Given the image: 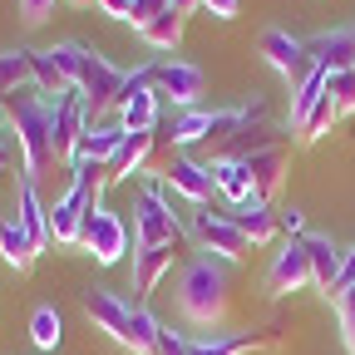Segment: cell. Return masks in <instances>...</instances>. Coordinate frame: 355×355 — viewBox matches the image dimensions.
I'll return each instance as SVG.
<instances>
[{"label": "cell", "mask_w": 355, "mask_h": 355, "mask_svg": "<svg viewBox=\"0 0 355 355\" xmlns=\"http://www.w3.org/2000/svg\"><path fill=\"white\" fill-rule=\"evenodd\" d=\"M10 133V128H6ZM6 133H0V173H6V163H10V144H6Z\"/></svg>", "instance_id": "cell-42"}, {"label": "cell", "mask_w": 355, "mask_h": 355, "mask_svg": "<svg viewBox=\"0 0 355 355\" xmlns=\"http://www.w3.org/2000/svg\"><path fill=\"white\" fill-rule=\"evenodd\" d=\"M193 232H198V242L212 252V257H222V261H247L252 257V242L232 227V217L227 212H198L193 217Z\"/></svg>", "instance_id": "cell-6"}, {"label": "cell", "mask_w": 355, "mask_h": 355, "mask_svg": "<svg viewBox=\"0 0 355 355\" xmlns=\"http://www.w3.org/2000/svg\"><path fill=\"white\" fill-rule=\"evenodd\" d=\"M35 89H40V94L44 99H60V94H69V79H64V69L55 64V55L50 50H35Z\"/></svg>", "instance_id": "cell-26"}, {"label": "cell", "mask_w": 355, "mask_h": 355, "mask_svg": "<svg viewBox=\"0 0 355 355\" xmlns=\"http://www.w3.org/2000/svg\"><path fill=\"white\" fill-rule=\"evenodd\" d=\"M286 168H291V144H277V148H266L257 158H247V178H252V193L272 207L282 183H286Z\"/></svg>", "instance_id": "cell-10"}, {"label": "cell", "mask_w": 355, "mask_h": 355, "mask_svg": "<svg viewBox=\"0 0 355 355\" xmlns=\"http://www.w3.org/2000/svg\"><path fill=\"white\" fill-rule=\"evenodd\" d=\"M212 183H217V193L227 198L232 207H242L247 198H252V178H247V163H212Z\"/></svg>", "instance_id": "cell-25"}, {"label": "cell", "mask_w": 355, "mask_h": 355, "mask_svg": "<svg viewBox=\"0 0 355 355\" xmlns=\"http://www.w3.org/2000/svg\"><path fill=\"white\" fill-rule=\"evenodd\" d=\"M340 336H345V350L355 355V326H340Z\"/></svg>", "instance_id": "cell-43"}, {"label": "cell", "mask_w": 355, "mask_h": 355, "mask_svg": "<svg viewBox=\"0 0 355 355\" xmlns=\"http://www.w3.org/2000/svg\"><path fill=\"white\" fill-rule=\"evenodd\" d=\"M50 10H55V0H20L25 25H44V20H50Z\"/></svg>", "instance_id": "cell-35"}, {"label": "cell", "mask_w": 355, "mask_h": 355, "mask_svg": "<svg viewBox=\"0 0 355 355\" xmlns=\"http://www.w3.org/2000/svg\"><path fill=\"white\" fill-rule=\"evenodd\" d=\"M158 178H163V183H168L178 198H188L193 207H207V202H212V193H217L212 168H207V163H198V158H188V153H183V158H168Z\"/></svg>", "instance_id": "cell-7"}, {"label": "cell", "mask_w": 355, "mask_h": 355, "mask_svg": "<svg viewBox=\"0 0 355 355\" xmlns=\"http://www.w3.org/2000/svg\"><path fill=\"white\" fill-rule=\"evenodd\" d=\"M153 89L158 94H168L173 104L193 109L202 99V69L198 64H183V60H158L153 64Z\"/></svg>", "instance_id": "cell-9"}, {"label": "cell", "mask_w": 355, "mask_h": 355, "mask_svg": "<svg viewBox=\"0 0 355 355\" xmlns=\"http://www.w3.org/2000/svg\"><path fill=\"white\" fill-rule=\"evenodd\" d=\"M282 232H286L291 242H301V237H306V217H301L296 207H282Z\"/></svg>", "instance_id": "cell-36"}, {"label": "cell", "mask_w": 355, "mask_h": 355, "mask_svg": "<svg viewBox=\"0 0 355 355\" xmlns=\"http://www.w3.org/2000/svg\"><path fill=\"white\" fill-rule=\"evenodd\" d=\"M306 282H311V257H306L301 242H286L277 252V261H272V272H266V291L286 296V291H301Z\"/></svg>", "instance_id": "cell-13"}, {"label": "cell", "mask_w": 355, "mask_h": 355, "mask_svg": "<svg viewBox=\"0 0 355 355\" xmlns=\"http://www.w3.org/2000/svg\"><path fill=\"white\" fill-rule=\"evenodd\" d=\"M340 119V104H336V94H331V79H326V94H321V104L311 109V119H306V128H301V139L311 144V139H321V133H331V123Z\"/></svg>", "instance_id": "cell-29"}, {"label": "cell", "mask_w": 355, "mask_h": 355, "mask_svg": "<svg viewBox=\"0 0 355 355\" xmlns=\"http://www.w3.org/2000/svg\"><path fill=\"white\" fill-rule=\"evenodd\" d=\"M35 84V50H0V94Z\"/></svg>", "instance_id": "cell-23"}, {"label": "cell", "mask_w": 355, "mask_h": 355, "mask_svg": "<svg viewBox=\"0 0 355 355\" xmlns=\"http://www.w3.org/2000/svg\"><path fill=\"white\" fill-rule=\"evenodd\" d=\"M301 247H306V257H311V286H316L321 296H331L336 301V277H340V261H345V252L331 242V237H301Z\"/></svg>", "instance_id": "cell-14"}, {"label": "cell", "mask_w": 355, "mask_h": 355, "mask_svg": "<svg viewBox=\"0 0 355 355\" xmlns=\"http://www.w3.org/2000/svg\"><path fill=\"white\" fill-rule=\"evenodd\" d=\"M79 247L94 257L99 266H114V261L128 252V227H123V217H119V212H109L104 202H99V207L89 202V212H84V232H79Z\"/></svg>", "instance_id": "cell-5"}, {"label": "cell", "mask_w": 355, "mask_h": 355, "mask_svg": "<svg viewBox=\"0 0 355 355\" xmlns=\"http://www.w3.org/2000/svg\"><path fill=\"white\" fill-rule=\"evenodd\" d=\"M94 6L104 15H114V20H133V0H94Z\"/></svg>", "instance_id": "cell-38"}, {"label": "cell", "mask_w": 355, "mask_h": 355, "mask_svg": "<svg viewBox=\"0 0 355 355\" xmlns=\"http://www.w3.org/2000/svg\"><path fill=\"white\" fill-rule=\"evenodd\" d=\"M30 340H35V350H55L64 340V321H60L55 306H40L30 316Z\"/></svg>", "instance_id": "cell-27"}, {"label": "cell", "mask_w": 355, "mask_h": 355, "mask_svg": "<svg viewBox=\"0 0 355 355\" xmlns=\"http://www.w3.org/2000/svg\"><path fill=\"white\" fill-rule=\"evenodd\" d=\"M183 30H188V15L163 10V15H158V20H148L139 35H144L148 50H178V44H183Z\"/></svg>", "instance_id": "cell-24"}, {"label": "cell", "mask_w": 355, "mask_h": 355, "mask_svg": "<svg viewBox=\"0 0 355 355\" xmlns=\"http://www.w3.org/2000/svg\"><path fill=\"white\" fill-rule=\"evenodd\" d=\"M69 6H79V10H84V6H94V0H69Z\"/></svg>", "instance_id": "cell-44"}, {"label": "cell", "mask_w": 355, "mask_h": 355, "mask_svg": "<svg viewBox=\"0 0 355 355\" xmlns=\"http://www.w3.org/2000/svg\"><path fill=\"white\" fill-rule=\"evenodd\" d=\"M173 10L178 15H193V10H202V0H173Z\"/></svg>", "instance_id": "cell-41"}, {"label": "cell", "mask_w": 355, "mask_h": 355, "mask_svg": "<svg viewBox=\"0 0 355 355\" xmlns=\"http://www.w3.org/2000/svg\"><path fill=\"white\" fill-rule=\"evenodd\" d=\"M50 119H55V158L69 168L79 139L89 133V119H84V99H79V89H69V94L50 99Z\"/></svg>", "instance_id": "cell-8"}, {"label": "cell", "mask_w": 355, "mask_h": 355, "mask_svg": "<svg viewBox=\"0 0 355 355\" xmlns=\"http://www.w3.org/2000/svg\"><path fill=\"white\" fill-rule=\"evenodd\" d=\"M345 291H355V252H345V261H340V277H336V301H340Z\"/></svg>", "instance_id": "cell-37"}, {"label": "cell", "mask_w": 355, "mask_h": 355, "mask_svg": "<svg viewBox=\"0 0 355 355\" xmlns=\"http://www.w3.org/2000/svg\"><path fill=\"white\" fill-rule=\"evenodd\" d=\"M178 311H183L188 326L212 331V340H222V331L232 321V277L217 257L188 261L183 282H178Z\"/></svg>", "instance_id": "cell-3"}, {"label": "cell", "mask_w": 355, "mask_h": 355, "mask_svg": "<svg viewBox=\"0 0 355 355\" xmlns=\"http://www.w3.org/2000/svg\"><path fill=\"white\" fill-rule=\"evenodd\" d=\"M227 217H232V227H237L252 247H266V242H272V237L282 232V212H277V207H266L257 193H252L242 207H232Z\"/></svg>", "instance_id": "cell-11"}, {"label": "cell", "mask_w": 355, "mask_h": 355, "mask_svg": "<svg viewBox=\"0 0 355 355\" xmlns=\"http://www.w3.org/2000/svg\"><path fill=\"white\" fill-rule=\"evenodd\" d=\"M326 79H331V94H336V104H340V119L355 114V69H350V74H326Z\"/></svg>", "instance_id": "cell-32"}, {"label": "cell", "mask_w": 355, "mask_h": 355, "mask_svg": "<svg viewBox=\"0 0 355 355\" xmlns=\"http://www.w3.org/2000/svg\"><path fill=\"white\" fill-rule=\"evenodd\" d=\"M0 261L15 266L20 277L35 272V261H40V247H35V237L25 232L20 217H0Z\"/></svg>", "instance_id": "cell-16"}, {"label": "cell", "mask_w": 355, "mask_h": 355, "mask_svg": "<svg viewBox=\"0 0 355 355\" xmlns=\"http://www.w3.org/2000/svg\"><path fill=\"white\" fill-rule=\"evenodd\" d=\"M158 331H163V326L148 316V311H144V306H133V311H128V321H123V331H119L114 340H119L123 350H133V355H153Z\"/></svg>", "instance_id": "cell-21"}, {"label": "cell", "mask_w": 355, "mask_h": 355, "mask_svg": "<svg viewBox=\"0 0 355 355\" xmlns=\"http://www.w3.org/2000/svg\"><path fill=\"white\" fill-rule=\"evenodd\" d=\"M321 94H326V74H316L306 89H296V94H291V128H296V133L306 128V119H311V109L321 104Z\"/></svg>", "instance_id": "cell-30"}, {"label": "cell", "mask_w": 355, "mask_h": 355, "mask_svg": "<svg viewBox=\"0 0 355 355\" xmlns=\"http://www.w3.org/2000/svg\"><path fill=\"white\" fill-rule=\"evenodd\" d=\"M0 109H6V123L15 133V144L25 153V178L30 183H44L60 158H55V119H50V99L40 89H15V94H0Z\"/></svg>", "instance_id": "cell-1"}, {"label": "cell", "mask_w": 355, "mask_h": 355, "mask_svg": "<svg viewBox=\"0 0 355 355\" xmlns=\"http://www.w3.org/2000/svg\"><path fill=\"white\" fill-rule=\"evenodd\" d=\"M15 217L25 222V232L35 237V247H40V252L50 247V207L40 202V183H30V178L20 183V212H15Z\"/></svg>", "instance_id": "cell-20"}, {"label": "cell", "mask_w": 355, "mask_h": 355, "mask_svg": "<svg viewBox=\"0 0 355 355\" xmlns=\"http://www.w3.org/2000/svg\"><path fill=\"white\" fill-rule=\"evenodd\" d=\"M173 261H178V247H139L133 252V291L139 296L158 291V282L173 272Z\"/></svg>", "instance_id": "cell-17"}, {"label": "cell", "mask_w": 355, "mask_h": 355, "mask_svg": "<svg viewBox=\"0 0 355 355\" xmlns=\"http://www.w3.org/2000/svg\"><path fill=\"white\" fill-rule=\"evenodd\" d=\"M336 306H340V326H355V291H345Z\"/></svg>", "instance_id": "cell-40"}, {"label": "cell", "mask_w": 355, "mask_h": 355, "mask_svg": "<svg viewBox=\"0 0 355 355\" xmlns=\"http://www.w3.org/2000/svg\"><path fill=\"white\" fill-rule=\"evenodd\" d=\"M163 10H173V0H133V20H128V25H133V30H144V25L158 20Z\"/></svg>", "instance_id": "cell-33"}, {"label": "cell", "mask_w": 355, "mask_h": 355, "mask_svg": "<svg viewBox=\"0 0 355 355\" xmlns=\"http://www.w3.org/2000/svg\"><path fill=\"white\" fill-rule=\"evenodd\" d=\"M173 198L178 193L163 183V178L133 198V237H139V247H178L183 252L188 232H183V222L173 212Z\"/></svg>", "instance_id": "cell-4"}, {"label": "cell", "mask_w": 355, "mask_h": 355, "mask_svg": "<svg viewBox=\"0 0 355 355\" xmlns=\"http://www.w3.org/2000/svg\"><path fill=\"white\" fill-rule=\"evenodd\" d=\"M128 301L123 296H114V291H104V286H89L84 291V316L94 321L99 331H109V336H119L123 331V321H128Z\"/></svg>", "instance_id": "cell-19"}, {"label": "cell", "mask_w": 355, "mask_h": 355, "mask_svg": "<svg viewBox=\"0 0 355 355\" xmlns=\"http://www.w3.org/2000/svg\"><path fill=\"white\" fill-rule=\"evenodd\" d=\"M261 55L272 60V69L286 79V74L296 69V60L306 55V40H291L286 30H266V35H261Z\"/></svg>", "instance_id": "cell-22"}, {"label": "cell", "mask_w": 355, "mask_h": 355, "mask_svg": "<svg viewBox=\"0 0 355 355\" xmlns=\"http://www.w3.org/2000/svg\"><path fill=\"white\" fill-rule=\"evenodd\" d=\"M84 212H89V198H84V193L69 183V193L50 202V242H60V247H79Z\"/></svg>", "instance_id": "cell-12"}, {"label": "cell", "mask_w": 355, "mask_h": 355, "mask_svg": "<svg viewBox=\"0 0 355 355\" xmlns=\"http://www.w3.org/2000/svg\"><path fill=\"white\" fill-rule=\"evenodd\" d=\"M50 55H55V64L64 69V79L79 89L89 128H94V123H104L109 114H119V99H123V79H128V74H119V69H114L104 55H94L89 44H74V40L55 44Z\"/></svg>", "instance_id": "cell-2"}, {"label": "cell", "mask_w": 355, "mask_h": 355, "mask_svg": "<svg viewBox=\"0 0 355 355\" xmlns=\"http://www.w3.org/2000/svg\"><path fill=\"white\" fill-rule=\"evenodd\" d=\"M261 340L257 336H222V340H207V345H198L193 355H247V350H257Z\"/></svg>", "instance_id": "cell-31"}, {"label": "cell", "mask_w": 355, "mask_h": 355, "mask_svg": "<svg viewBox=\"0 0 355 355\" xmlns=\"http://www.w3.org/2000/svg\"><path fill=\"white\" fill-rule=\"evenodd\" d=\"M207 128H212V114L193 109V114H183L178 123H168L163 133H168L173 144H183V148H202V139H207Z\"/></svg>", "instance_id": "cell-28"}, {"label": "cell", "mask_w": 355, "mask_h": 355, "mask_svg": "<svg viewBox=\"0 0 355 355\" xmlns=\"http://www.w3.org/2000/svg\"><path fill=\"white\" fill-rule=\"evenodd\" d=\"M306 55L316 60L326 74H350L355 69V30H336V35L306 40Z\"/></svg>", "instance_id": "cell-15"}, {"label": "cell", "mask_w": 355, "mask_h": 355, "mask_svg": "<svg viewBox=\"0 0 355 355\" xmlns=\"http://www.w3.org/2000/svg\"><path fill=\"white\" fill-rule=\"evenodd\" d=\"M198 345L188 340V336H178V331H158V345H153V355H193Z\"/></svg>", "instance_id": "cell-34"}, {"label": "cell", "mask_w": 355, "mask_h": 355, "mask_svg": "<svg viewBox=\"0 0 355 355\" xmlns=\"http://www.w3.org/2000/svg\"><path fill=\"white\" fill-rule=\"evenodd\" d=\"M202 10H212L217 20H237V0H202Z\"/></svg>", "instance_id": "cell-39"}, {"label": "cell", "mask_w": 355, "mask_h": 355, "mask_svg": "<svg viewBox=\"0 0 355 355\" xmlns=\"http://www.w3.org/2000/svg\"><path fill=\"white\" fill-rule=\"evenodd\" d=\"M158 139H163V128H153V133H128L123 148H119L114 163H109V183H123L128 173H139V168L158 153Z\"/></svg>", "instance_id": "cell-18"}]
</instances>
